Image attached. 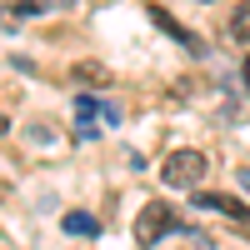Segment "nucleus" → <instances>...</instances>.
Wrapping results in <instances>:
<instances>
[{"label": "nucleus", "mask_w": 250, "mask_h": 250, "mask_svg": "<svg viewBox=\"0 0 250 250\" xmlns=\"http://www.w3.org/2000/svg\"><path fill=\"white\" fill-rule=\"evenodd\" d=\"M150 20H155V25H160L165 35H175V40H180V45H185V50H190V55H200V50H205V45H200V35H190V30H185V25H180V20H170V15H165L160 5H150Z\"/></svg>", "instance_id": "obj_5"}, {"label": "nucleus", "mask_w": 250, "mask_h": 250, "mask_svg": "<svg viewBox=\"0 0 250 250\" xmlns=\"http://www.w3.org/2000/svg\"><path fill=\"white\" fill-rule=\"evenodd\" d=\"M65 5H70V0H65Z\"/></svg>", "instance_id": "obj_11"}, {"label": "nucleus", "mask_w": 250, "mask_h": 250, "mask_svg": "<svg viewBox=\"0 0 250 250\" xmlns=\"http://www.w3.org/2000/svg\"><path fill=\"white\" fill-rule=\"evenodd\" d=\"M105 125H120V110L110 105V100L75 95V140H95Z\"/></svg>", "instance_id": "obj_2"}, {"label": "nucleus", "mask_w": 250, "mask_h": 250, "mask_svg": "<svg viewBox=\"0 0 250 250\" xmlns=\"http://www.w3.org/2000/svg\"><path fill=\"white\" fill-rule=\"evenodd\" d=\"M230 35L240 40V45H250V5H240V10L230 15Z\"/></svg>", "instance_id": "obj_8"}, {"label": "nucleus", "mask_w": 250, "mask_h": 250, "mask_svg": "<svg viewBox=\"0 0 250 250\" xmlns=\"http://www.w3.org/2000/svg\"><path fill=\"white\" fill-rule=\"evenodd\" d=\"M60 230H65V235H80V240H95V235H100V220H95L90 210H65Z\"/></svg>", "instance_id": "obj_6"}, {"label": "nucleus", "mask_w": 250, "mask_h": 250, "mask_svg": "<svg viewBox=\"0 0 250 250\" xmlns=\"http://www.w3.org/2000/svg\"><path fill=\"white\" fill-rule=\"evenodd\" d=\"M195 205L200 210H215V215H230V220H250V205L235 200V195H225V190H200Z\"/></svg>", "instance_id": "obj_4"}, {"label": "nucleus", "mask_w": 250, "mask_h": 250, "mask_svg": "<svg viewBox=\"0 0 250 250\" xmlns=\"http://www.w3.org/2000/svg\"><path fill=\"white\" fill-rule=\"evenodd\" d=\"M75 80H95V85H110V70L95 65V60H80L75 65Z\"/></svg>", "instance_id": "obj_7"}, {"label": "nucleus", "mask_w": 250, "mask_h": 250, "mask_svg": "<svg viewBox=\"0 0 250 250\" xmlns=\"http://www.w3.org/2000/svg\"><path fill=\"white\" fill-rule=\"evenodd\" d=\"M175 230V215H170V205H145V210L135 215V245H155L160 235H170Z\"/></svg>", "instance_id": "obj_3"}, {"label": "nucleus", "mask_w": 250, "mask_h": 250, "mask_svg": "<svg viewBox=\"0 0 250 250\" xmlns=\"http://www.w3.org/2000/svg\"><path fill=\"white\" fill-rule=\"evenodd\" d=\"M205 170H210V160H205L200 150H170L160 165V180L170 185V190H190V185L205 180Z\"/></svg>", "instance_id": "obj_1"}, {"label": "nucleus", "mask_w": 250, "mask_h": 250, "mask_svg": "<svg viewBox=\"0 0 250 250\" xmlns=\"http://www.w3.org/2000/svg\"><path fill=\"white\" fill-rule=\"evenodd\" d=\"M240 80H245V90H250V55H245V70H240Z\"/></svg>", "instance_id": "obj_10"}, {"label": "nucleus", "mask_w": 250, "mask_h": 250, "mask_svg": "<svg viewBox=\"0 0 250 250\" xmlns=\"http://www.w3.org/2000/svg\"><path fill=\"white\" fill-rule=\"evenodd\" d=\"M40 10H45L40 0H20V5H15V15H40Z\"/></svg>", "instance_id": "obj_9"}]
</instances>
